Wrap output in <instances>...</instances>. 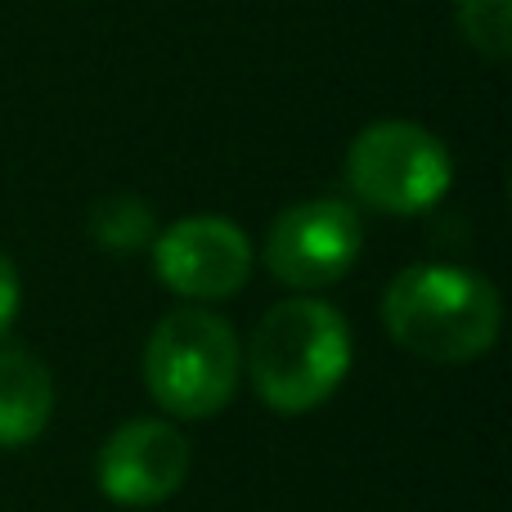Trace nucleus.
I'll list each match as a JSON object with an SVG mask.
<instances>
[{"label": "nucleus", "mask_w": 512, "mask_h": 512, "mask_svg": "<svg viewBox=\"0 0 512 512\" xmlns=\"http://www.w3.org/2000/svg\"><path fill=\"white\" fill-rule=\"evenodd\" d=\"M351 360L355 342L346 315L324 297L297 292V297L274 301L261 315L243 369L265 409L297 418L337 396V387L351 373Z\"/></svg>", "instance_id": "f257e3e1"}, {"label": "nucleus", "mask_w": 512, "mask_h": 512, "mask_svg": "<svg viewBox=\"0 0 512 512\" xmlns=\"http://www.w3.org/2000/svg\"><path fill=\"white\" fill-rule=\"evenodd\" d=\"M382 328L400 351L427 364H472L499 342L504 301L486 274L418 261L382 292Z\"/></svg>", "instance_id": "f03ea898"}, {"label": "nucleus", "mask_w": 512, "mask_h": 512, "mask_svg": "<svg viewBox=\"0 0 512 512\" xmlns=\"http://www.w3.org/2000/svg\"><path fill=\"white\" fill-rule=\"evenodd\" d=\"M243 378L234 324L207 306H180L158 319L144 342V387L171 418H216Z\"/></svg>", "instance_id": "7ed1b4c3"}, {"label": "nucleus", "mask_w": 512, "mask_h": 512, "mask_svg": "<svg viewBox=\"0 0 512 512\" xmlns=\"http://www.w3.org/2000/svg\"><path fill=\"white\" fill-rule=\"evenodd\" d=\"M346 185L355 203L382 216H423L450 194L454 162L441 135L418 122H373L346 149Z\"/></svg>", "instance_id": "20e7f679"}, {"label": "nucleus", "mask_w": 512, "mask_h": 512, "mask_svg": "<svg viewBox=\"0 0 512 512\" xmlns=\"http://www.w3.org/2000/svg\"><path fill=\"white\" fill-rule=\"evenodd\" d=\"M364 252V216L346 198H301L274 216L265 234V265L292 292L342 283Z\"/></svg>", "instance_id": "39448f33"}, {"label": "nucleus", "mask_w": 512, "mask_h": 512, "mask_svg": "<svg viewBox=\"0 0 512 512\" xmlns=\"http://www.w3.org/2000/svg\"><path fill=\"white\" fill-rule=\"evenodd\" d=\"M153 274L189 306H212L248 288L252 279V239L230 216H185L153 234Z\"/></svg>", "instance_id": "423d86ee"}, {"label": "nucleus", "mask_w": 512, "mask_h": 512, "mask_svg": "<svg viewBox=\"0 0 512 512\" xmlns=\"http://www.w3.org/2000/svg\"><path fill=\"white\" fill-rule=\"evenodd\" d=\"M194 450L167 418H131L104 441L95 459L99 495L117 508H158L185 486Z\"/></svg>", "instance_id": "0eeeda50"}, {"label": "nucleus", "mask_w": 512, "mask_h": 512, "mask_svg": "<svg viewBox=\"0 0 512 512\" xmlns=\"http://www.w3.org/2000/svg\"><path fill=\"white\" fill-rule=\"evenodd\" d=\"M54 418V378L27 346H0V450H23Z\"/></svg>", "instance_id": "6e6552de"}, {"label": "nucleus", "mask_w": 512, "mask_h": 512, "mask_svg": "<svg viewBox=\"0 0 512 512\" xmlns=\"http://www.w3.org/2000/svg\"><path fill=\"white\" fill-rule=\"evenodd\" d=\"M86 230L104 252H117V256L149 252L153 234H158V216H153V207L135 194H104L95 207H90Z\"/></svg>", "instance_id": "1a4fd4ad"}, {"label": "nucleus", "mask_w": 512, "mask_h": 512, "mask_svg": "<svg viewBox=\"0 0 512 512\" xmlns=\"http://www.w3.org/2000/svg\"><path fill=\"white\" fill-rule=\"evenodd\" d=\"M459 32L477 54L504 63L512 54V0H459Z\"/></svg>", "instance_id": "9d476101"}, {"label": "nucleus", "mask_w": 512, "mask_h": 512, "mask_svg": "<svg viewBox=\"0 0 512 512\" xmlns=\"http://www.w3.org/2000/svg\"><path fill=\"white\" fill-rule=\"evenodd\" d=\"M18 306H23V283H18L14 261L0 252V337H5L9 324L18 319Z\"/></svg>", "instance_id": "9b49d317"}]
</instances>
